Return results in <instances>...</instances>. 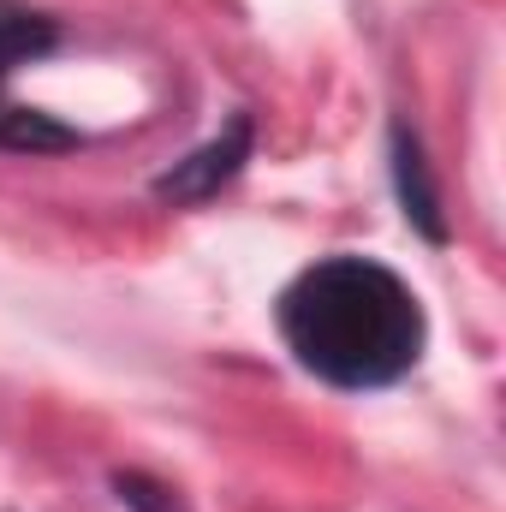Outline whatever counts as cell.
<instances>
[{"mask_svg":"<svg viewBox=\"0 0 506 512\" xmlns=\"http://www.w3.org/2000/svg\"><path fill=\"white\" fill-rule=\"evenodd\" d=\"M286 352L328 387L370 393L417 370L429 322L417 292L376 256H328L274 304Z\"/></svg>","mask_w":506,"mask_h":512,"instance_id":"obj_1","label":"cell"},{"mask_svg":"<svg viewBox=\"0 0 506 512\" xmlns=\"http://www.w3.org/2000/svg\"><path fill=\"white\" fill-rule=\"evenodd\" d=\"M54 42V18L24 6V0H0V149H18V155H48V149H78L84 131H66L18 102H6V78L18 72V60L42 54Z\"/></svg>","mask_w":506,"mask_h":512,"instance_id":"obj_2","label":"cell"}]
</instances>
